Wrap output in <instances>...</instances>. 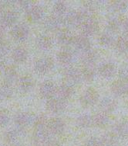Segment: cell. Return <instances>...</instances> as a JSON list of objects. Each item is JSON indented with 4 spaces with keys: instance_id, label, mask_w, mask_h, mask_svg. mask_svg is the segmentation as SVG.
I'll return each instance as SVG.
<instances>
[{
    "instance_id": "6da1fadb",
    "label": "cell",
    "mask_w": 128,
    "mask_h": 146,
    "mask_svg": "<svg viewBox=\"0 0 128 146\" xmlns=\"http://www.w3.org/2000/svg\"><path fill=\"white\" fill-rule=\"evenodd\" d=\"M84 19L85 18L81 14L80 12L72 10V11L67 13V14L65 16L64 22L70 27L75 28L84 24V23L85 22Z\"/></svg>"
},
{
    "instance_id": "7a4b0ae2",
    "label": "cell",
    "mask_w": 128,
    "mask_h": 146,
    "mask_svg": "<svg viewBox=\"0 0 128 146\" xmlns=\"http://www.w3.org/2000/svg\"><path fill=\"white\" fill-rule=\"evenodd\" d=\"M100 99V95L94 89L89 88L86 90L82 95L80 98L81 104L85 107H89L94 106L97 104Z\"/></svg>"
},
{
    "instance_id": "3957f363",
    "label": "cell",
    "mask_w": 128,
    "mask_h": 146,
    "mask_svg": "<svg viewBox=\"0 0 128 146\" xmlns=\"http://www.w3.org/2000/svg\"><path fill=\"white\" fill-rule=\"evenodd\" d=\"M82 79V72L76 68H68L64 73V80L66 82L65 84L69 85L70 86L79 83Z\"/></svg>"
},
{
    "instance_id": "277c9868",
    "label": "cell",
    "mask_w": 128,
    "mask_h": 146,
    "mask_svg": "<svg viewBox=\"0 0 128 146\" xmlns=\"http://www.w3.org/2000/svg\"><path fill=\"white\" fill-rule=\"evenodd\" d=\"M29 33V28L26 24L20 23L15 27L12 31V35L17 41H24L27 39Z\"/></svg>"
},
{
    "instance_id": "5b68a950",
    "label": "cell",
    "mask_w": 128,
    "mask_h": 146,
    "mask_svg": "<svg viewBox=\"0 0 128 146\" xmlns=\"http://www.w3.org/2000/svg\"><path fill=\"white\" fill-rule=\"evenodd\" d=\"M98 31H99L98 23L95 20H93V18H89L82 25L83 34L87 37L95 35L97 33Z\"/></svg>"
},
{
    "instance_id": "8992f818",
    "label": "cell",
    "mask_w": 128,
    "mask_h": 146,
    "mask_svg": "<svg viewBox=\"0 0 128 146\" xmlns=\"http://www.w3.org/2000/svg\"><path fill=\"white\" fill-rule=\"evenodd\" d=\"M67 104L65 100L59 98H51L46 103V107L49 110L53 113H59L67 108Z\"/></svg>"
},
{
    "instance_id": "52a82bcc",
    "label": "cell",
    "mask_w": 128,
    "mask_h": 146,
    "mask_svg": "<svg viewBox=\"0 0 128 146\" xmlns=\"http://www.w3.org/2000/svg\"><path fill=\"white\" fill-rule=\"evenodd\" d=\"M53 66V60L50 58H42L39 59L35 64V70L39 74L49 72Z\"/></svg>"
},
{
    "instance_id": "ba28073f",
    "label": "cell",
    "mask_w": 128,
    "mask_h": 146,
    "mask_svg": "<svg viewBox=\"0 0 128 146\" xmlns=\"http://www.w3.org/2000/svg\"><path fill=\"white\" fill-rule=\"evenodd\" d=\"M98 72L100 76L104 79H111L117 73V67L113 63L106 62L100 65Z\"/></svg>"
},
{
    "instance_id": "9c48e42d",
    "label": "cell",
    "mask_w": 128,
    "mask_h": 146,
    "mask_svg": "<svg viewBox=\"0 0 128 146\" xmlns=\"http://www.w3.org/2000/svg\"><path fill=\"white\" fill-rule=\"evenodd\" d=\"M56 89L55 84L53 82L46 81L44 82L39 88V93L45 99L53 98L54 94H56Z\"/></svg>"
},
{
    "instance_id": "30bf717a",
    "label": "cell",
    "mask_w": 128,
    "mask_h": 146,
    "mask_svg": "<svg viewBox=\"0 0 128 146\" xmlns=\"http://www.w3.org/2000/svg\"><path fill=\"white\" fill-rule=\"evenodd\" d=\"M72 44L75 46L76 49L83 52L87 51L90 50V41L88 39V37L83 35L74 36L72 40Z\"/></svg>"
},
{
    "instance_id": "8fae6325",
    "label": "cell",
    "mask_w": 128,
    "mask_h": 146,
    "mask_svg": "<svg viewBox=\"0 0 128 146\" xmlns=\"http://www.w3.org/2000/svg\"><path fill=\"white\" fill-rule=\"evenodd\" d=\"M46 124L48 128L56 135H61L65 130V123L60 118H53L47 121Z\"/></svg>"
},
{
    "instance_id": "7c38bea8",
    "label": "cell",
    "mask_w": 128,
    "mask_h": 146,
    "mask_svg": "<svg viewBox=\"0 0 128 146\" xmlns=\"http://www.w3.org/2000/svg\"><path fill=\"white\" fill-rule=\"evenodd\" d=\"M80 59L85 68H94L96 62L97 60V55L94 51L89 50L82 53Z\"/></svg>"
},
{
    "instance_id": "4fadbf2b",
    "label": "cell",
    "mask_w": 128,
    "mask_h": 146,
    "mask_svg": "<svg viewBox=\"0 0 128 146\" xmlns=\"http://www.w3.org/2000/svg\"><path fill=\"white\" fill-rule=\"evenodd\" d=\"M63 21L61 18L57 16H52L48 17L45 21V27L47 29L48 31H59V28L63 25Z\"/></svg>"
},
{
    "instance_id": "5bb4252c",
    "label": "cell",
    "mask_w": 128,
    "mask_h": 146,
    "mask_svg": "<svg viewBox=\"0 0 128 146\" xmlns=\"http://www.w3.org/2000/svg\"><path fill=\"white\" fill-rule=\"evenodd\" d=\"M111 91L115 96H122L123 95L127 94L128 93V86L125 82L122 80H117L113 82L111 85Z\"/></svg>"
},
{
    "instance_id": "9a60e30c",
    "label": "cell",
    "mask_w": 128,
    "mask_h": 146,
    "mask_svg": "<svg viewBox=\"0 0 128 146\" xmlns=\"http://www.w3.org/2000/svg\"><path fill=\"white\" fill-rule=\"evenodd\" d=\"M56 38L59 44L67 46L70 44H72L74 36H72V33L68 30H59L58 34H56Z\"/></svg>"
},
{
    "instance_id": "2e32d148",
    "label": "cell",
    "mask_w": 128,
    "mask_h": 146,
    "mask_svg": "<svg viewBox=\"0 0 128 146\" xmlns=\"http://www.w3.org/2000/svg\"><path fill=\"white\" fill-rule=\"evenodd\" d=\"M73 93H74V90L72 86H70L69 85L63 84L56 89V95L57 98L61 99L63 100L66 101L73 95Z\"/></svg>"
},
{
    "instance_id": "e0dca14e",
    "label": "cell",
    "mask_w": 128,
    "mask_h": 146,
    "mask_svg": "<svg viewBox=\"0 0 128 146\" xmlns=\"http://www.w3.org/2000/svg\"><path fill=\"white\" fill-rule=\"evenodd\" d=\"M37 117L28 113H20L15 117V121L20 125H30L36 121Z\"/></svg>"
},
{
    "instance_id": "ac0fdd59",
    "label": "cell",
    "mask_w": 128,
    "mask_h": 146,
    "mask_svg": "<svg viewBox=\"0 0 128 146\" xmlns=\"http://www.w3.org/2000/svg\"><path fill=\"white\" fill-rule=\"evenodd\" d=\"M117 104L115 100L110 97H104L100 101V107L102 112L111 113L117 108Z\"/></svg>"
},
{
    "instance_id": "d6986e66",
    "label": "cell",
    "mask_w": 128,
    "mask_h": 146,
    "mask_svg": "<svg viewBox=\"0 0 128 146\" xmlns=\"http://www.w3.org/2000/svg\"><path fill=\"white\" fill-rule=\"evenodd\" d=\"M57 60L63 65H70L75 61V56L70 51H62L57 54Z\"/></svg>"
},
{
    "instance_id": "ffe728a7",
    "label": "cell",
    "mask_w": 128,
    "mask_h": 146,
    "mask_svg": "<svg viewBox=\"0 0 128 146\" xmlns=\"http://www.w3.org/2000/svg\"><path fill=\"white\" fill-rule=\"evenodd\" d=\"M36 45L42 51H49L53 46V40L50 36L42 35L36 39Z\"/></svg>"
},
{
    "instance_id": "44dd1931",
    "label": "cell",
    "mask_w": 128,
    "mask_h": 146,
    "mask_svg": "<svg viewBox=\"0 0 128 146\" xmlns=\"http://www.w3.org/2000/svg\"><path fill=\"white\" fill-rule=\"evenodd\" d=\"M93 125L100 127L107 125L109 121H110V119H109L107 114L106 113L102 112V111L95 114L93 117Z\"/></svg>"
},
{
    "instance_id": "7402d4cb",
    "label": "cell",
    "mask_w": 128,
    "mask_h": 146,
    "mask_svg": "<svg viewBox=\"0 0 128 146\" xmlns=\"http://www.w3.org/2000/svg\"><path fill=\"white\" fill-rule=\"evenodd\" d=\"M28 13L30 15L32 20H33L34 21H37V22L43 20L46 16L44 10L39 6H34Z\"/></svg>"
},
{
    "instance_id": "603a6c76",
    "label": "cell",
    "mask_w": 128,
    "mask_h": 146,
    "mask_svg": "<svg viewBox=\"0 0 128 146\" xmlns=\"http://www.w3.org/2000/svg\"><path fill=\"white\" fill-rule=\"evenodd\" d=\"M33 86V79L29 77H23L19 81V89L22 93H27Z\"/></svg>"
},
{
    "instance_id": "cb8c5ba5",
    "label": "cell",
    "mask_w": 128,
    "mask_h": 146,
    "mask_svg": "<svg viewBox=\"0 0 128 146\" xmlns=\"http://www.w3.org/2000/svg\"><path fill=\"white\" fill-rule=\"evenodd\" d=\"M76 125L80 127H89L93 125V117L87 114L80 116L76 119Z\"/></svg>"
},
{
    "instance_id": "d4e9b609",
    "label": "cell",
    "mask_w": 128,
    "mask_h": 146,
    "mask_svg": "<svg viewBox=\"0 0 128 146\" xmlns=\"http://www.w3.org/2000/svg\"><path fill=\"white\" fill-rule=\"evenodd\" d=\"M17 18H18V15H17L16 13L8 12V13H6L3 15V18H2V23H3V25L10 26L16 22Z\"/></svg>"
},
{
    "instance_id": "484cf974",
    "label": "cell",
    "mask_w": 128,
    "mask_h": 146,
    "mask_svg": "<svg viewBox=\"0 0 128 146\" xmlns=\"http://www.w3.org/2000/svg\"><path fill=\"white\" fill-rule=\"evenodd\" d=\"M28 56V53L23 48H17L12 53V58L16 62H25Z\"/></svg>"
},
{
    "instance_id": "4316f807",
    "label": "cell",
    "mask_w": 128,
    "mask_h": 146,
    "mask_svg": "<svg viewBox=\"0 0 128 146\" xmlns=\"http://www.w3.org/2000/svg\"><path fill=\"white\" fill-rule=\"evenodd\" d=\"M114 132L119 136L127 137L128 136V121H123L116 125Z\"/></svg>"
},
{
    "instance_id": "83f0119b",
    "label": "cell",
    "mask_w": 128,
    "mask_h": 146,
    "mask_svg": "<svg viewBox=\"0 0 128 146\" xmlns=\"http://www.w3.org/2000/svg\"><path fill=\"white\" fill-rule=\"evenodd\" d=\"M127 8V3L124 1L112 2L111 5L110 6V9L112 11L117 12V13H122V12L125 11Z\"/></svg>"
},
{
    "instance_id": "f1b7e54d",
    "label": "cell",
    "mask_w": 128,
    "mask_h": 146,
    "mask_svg": "<svg viewBox=\"0 0 128 146\" xmlns=\"http://www.w3.org/2000/svg\"><path fill=\"white\" fill-rule=\"evenodd\" d=\"M117 48L120 53H127L128 37H127V36L120 37L117 42Z\"/></svg>"
},
{
    "instance_id": "f546056e",
    "label": "cell",
    "mask_w": 128,
    "mask_h": 146,
    "mask_svg": "<svg viewBox=\"0 0 128 146\" xmlns=\"http://www.w3.org/2000/svg\"><path fill=\"white\" fill-rule=\"evenodd\" d=\"M67 5L64 2L59 1V2H56L55 3V5L53 6V11L54 13L56 14L57 17H60L62 15H63L66 13L67 12Z\"/></svg>"
},
{
    "instance_id": "4dcf8cb0",
    "label": "cell",
    "mask_w": 128,
    "mask_h": 146,
    "mask_svg": "<svg viewBox=\"0 0 128 146\" xmlns=\"http://www.w3.org/2000/svg\"><path fill=\"white\" fill-rule=\"evenodd\" d=\"M100 40L102 44H103L104 46H106V47H111V46L115 44L114 37L112 36L111 34H109V33L103 34L102 36H100Z\"/></svg>"
},
{
    "instance_id": "1f68e13d",
    "label": "cell",
    "mask_w": 128,
    "mask_h": 146,
    "mask_svg": "<svg viewBox=\"0 0 128 146\" xmlns=\"http://www.w3.org/2000/svg\"><path fill=\"white\" fill-rule=\"evenodd\" d=\"M103 142L106 146H114L117 143V137L115 134L108 133L104 135L103 138Z\"/></svg>"
},
{
    "instance_id": "d6a6232c",
    "label": "cell",
    "mask_w": 128,
    "mask_h": 146,
    "mask_svg": "<svg viewBox=\"0 0 128 146\" xmlns=\"http://www.w3.org/2000/svg\"><path fill=\"white\" fill-rule=\"evenodd\" d=\"M82 76L85 81L92 82L95 77V72L93 68H85V69L82 72Z\"/></svg>"
},
{
    "instance_id": "836d02e7",
    "label": "cell",
    "mask_w": 128,
    "mask_h": 146,
    "mask_svg": "<svg viewBox=\"0 0 128 146\" xmlns=\"http://www.w3.org/2000/svg\"><path fill=\"white\" fill-rule=\"evenodd\" d=\"M16 72H15V70L12 68H7L6 70V83L8 86H10L11 84H12L16 79Z\"/></svg>"
},
{
    "instance_id": "e575fe53",
    "label": "cell",
    "mask_w": 128,
    "mask_h": 146,
    "mask_svg": "<svg viewBox=\"0 0 128 146\" xmlns=\"http://www.w3.org/2000/svg\"><path fill=\"white\" fill-rule=\"evenodd\" d=\"M120 21L117 19H113L109 21L107 24V30L109 31V34H111L112 33H117L119 28H120Z\"/></svg>"
},
{
    "instance_id": "d590c367",
    "label": "cell",
    "mask_w": 128,
    "mask_h": 146,
    "mask_svg": "<svg viewBox=\"0 0 128 146\" xmlns=\"http://www.w3.org/2000/svg\"><path fill=\"white\" fill-rule=\"evenodd\" d=\"M12 95V90L10 86L6 85L0 89V96L3 98H8Z\"/></svg>"
},
{
    "instance_id": "8d00e7d4",
    "label": "cell",
    "mask_w": 128,
    "mask_h": 146,
    "mask_svg": "<svg viewBox=\"0 0 128 146\" xmlns=\"http://www.w3.org/2000/svg\"><path fill=\"white\" fill-rule=\"evenodd\" d=\"M119 76L120 80L123 82H128V67H123L119 72Z\"/></svg>"
},
{
    "instance_id": "74e56055",
    "label": "cell",
    "mask_w": 128,
    "mask_h": 146,
    "mask_svg": "<svg viewBox=\"0 0 128 146\" xmlns=\"http://www.w3.org/2000/svg\"><path fill=\"white\" fill-rule=\"evenodd\" d=\"M9 121L8 114L4 111H0V125H5Z\"/></svg>"
},
{
    "instance_id": "f35d334b",
    "label": "cell",
    "mask_w": 128,
    "mask_h": 146,
    "mask_svg": "<svg viewBox=\"0 0 128 146\" xmlns=\"http://www.w3.org/2000/svg\"><path fill=\"white\" fill-rule=\"evenodd\" d=\"M87 146H102V143L98 138H91L89 139L86 144Z\"/></svg>"
},
{
    "instance_id": "ab89813d",
    "label": "cell",
    "mask_w": 128,
    "mask_h": 146,
    "mask_svg": "<svg viewBox=\"0 0 128 146\" xmlns=\"http://www.w3.org/2000/svg\"><path fill=\"white\" fill-rule=\"evenodd\" d=\"M8 46L6 43H0V56H4L8 52Z\"/></svg>"
},
{
    "instance_id": "60d3db41",
    "label": "cell",
    "mask_w": 128,
    "mask_h": 146,
    "mask_svg": "<svg viewBox=\"0 0 128 146\" xmlns=\"http://www.w3.org/2000/svg\"><path fill=\"white\" fill-rule=\"evenodd\" d=\"M123 29H124V31L128 34V19L126 20L125 22L123 23Z\"/></svg>"
},
{
    "instance_id": "b9f144b4",
    "label": "cell",
    "mask_w": 128,
    "mask_h": 146,
    "mask_svg": "<svg viewBox=\"0 0 128 146\" xmlns=\"http://www.w3.org/2000/svg\"><path fill=\"white\" fill-rule=\"evenodd\" d=\"M5 68V63L3 61H0V71H3Z\"/></svg>"
},
{
    "instance_id": "7bdbcfd3",
    "label": "cell",
    "mask_w": 128,
    "mask_h": 146,
    "mask_svg": "<svg viewBox=\"0 0 128 146\" xmlns=\"http://www.w3.org/2000/svg\"><path fill=\"white\" fill-rule=\"evenodd\" d=\"M3 27L0 25V38L3 36Z\"/></svg>"
},
{
    "instance_id": "ee69618b",
    "label": "cell",
    "mask_w": 128,
    "mask_h": 146,
    "mask_svg": "<svg viewBox=\"0 0 128 146\" xmlns=\"http://www.w3.org/2000/svg\"><path fill=\"white\" fill-rule=\"evenodd\" d=\"M2 11H3V8H2V6L0 5V15L2 14Z\"/></svg>"
},
{
    "instance_id": "f6af8a7d",
    "label": "cell",
    "mask_w": 128,
    "mask_h": 146,
    "mask_svg": "<svg viewBox=\"0 0 128 146\" xmlns=\"http://www.w3.org/2000/svg\"><path fill=\"white\" fill-rule=\"evenodd\" d=\"M127 100H128V96H127Z\"/></svg>"
}]
</instances>
